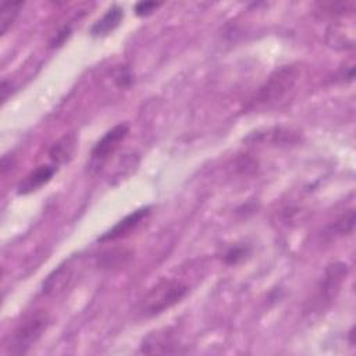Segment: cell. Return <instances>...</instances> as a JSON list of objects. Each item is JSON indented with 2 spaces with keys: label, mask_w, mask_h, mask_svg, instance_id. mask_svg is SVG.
<instances>
[{
  "label": "cell",
  "mask_w": 356,
  "mask_h": 356,
  "mask_svg": "<svg viewBox=\"0 0 356 356\" xmlns=\"http://www.w3.org/2000/svg\"><path fill=\"white\" fill-rule=\"evenodd\" d=\"M10 89H12V84L8 82V81H3V82H2V86H0V92H2V100H3V102H6L8 97H9V95L12 93Z\"/></svg>",
  "instance_id": "20"
},
{
  "label": "cell",
  "mask_w": 356,
  "mask_h": 356,
  "mask_svg": "<svg viewBox=\"0 0 356 356\" xmlns=\"http://www.w3.org/2000/svg\"><path fill=\"white\" fill-rule=\"evenodd\" d=\"M158 8H161V3L156 2H139L135 6V14L139 17H145L154 13Z\"/></svg>",
  "instance_id": "17"
},
{
  "label": "cell",
  "mask_w": 356,
  "mask_h": 356,
  "mask_svg": "<svg viewBox=\"0 0 356 356\" xmlns=\"http://www.w3.org/2000/svg\"><path fill=\"white\" fill-rule=\"evenodd\" d=\"M113 80H115V84L120 89H127V88L131 86V84L134 81V75H132L131 70L127 66H120V67H117L115 70Z\"/></svg>",
  "instance_id": "16"
},
{
  "label": "cell",
  "mask_w": 356,
  "mask_h": 356,
  "mask_svg": "<svg viewBox=\"0 0 356 356\" xmlns=\"http://www.w3.org/2000/svg\"><path fill=\"white\" fill-rule=\"evenodd\" d=\"M49 324V316L45 312H38L21 323L12 334L9 351L14 355H23L34 346L43 335Z\"/></svg>",
  "instance_id": "3"
},
{
  "label": "cell",
  "mask_w": 356,
  "mask_h": 356,
  "mask_svg": "<svg viewBox=\"0 0 356 356\" xmlns=\"http://www.w3.org/2000/svg\"><path fill=\"white\" fill-rule=\"evenodd\" d=\"M189 288L178 280H162L143 296L139 303V315L142 318H154L180 303L188 294Z\"/></svg>",
  "instance_id": "2"
},
{
  "label": "cell",
  "mask_w": 356,
  "mask_h": 356,
  "mask_svg": "<svg viewBox=\"0 0 356 356\" xmlns=\"http://www.w3.org/2000/svg\"><path fill=\"white\" fill-rule=\"evenodd\" d=\"M124 10L120 6H112L102 19H99L91 28L92 36H106L113 32L123 21Z\"/></svg>",
  "instance_id": "9"
},
{
  "label": "cell",
  "mask_w": 356,
  "mask_h": 356,
  "mask_svg": "<svg viewBox=\"0 0 356 356\" xmlns=\"http://www.w3.org/2000/svg\"><path fill=\"white\" fill-rule=\"evenodd\" d=\"M250 253V248L249 246H244V245H237L230 248L223 257V262L228 266H234L238 265L239 262L245 261Z\"/></svg>",
  "instance_id": "15"
},
{
  "label": "cell",
  "mask_w": 356,
  "mask_h": 356,
  "mask_svg": "<svg viewBox=\"0 0 356 356\" xmlns=\"http://www.w3.org/2000/svg\"><path fill=\"white\" fill-rule=\"evenodd\" d=\"M23 6L24 2H3L0 5V34L5 35L12 28Z\"/></svg>",
  "instance_id": "12"
},
{
  "label": "cell",
  "mask_w": 356,
  "mask_h": 356,
  "mask_svg": "<svg viewBox=\"0 0 356 356\" xmlns=\"http://www.w3.org/2000/svg\"><path fill=\"white\" fill-rule=\"evenodd\" d=\"M73 277L70 263L59 266L43 283V292L47 295H55L63 291Z\"/></svg>",
  "instance_id": "11"
},
{
  "label": "cell",
  "mask_w": 356,
  "mask_h": 356,
  "mask_svg": "<svg viewBox=\"0 0 356 356\" xmlns=\"http://www.w3.org/2000/svg\"><path fill=\"white\" fill-rule=\"evenodd\" d=\"M150 213V208H141L124 219H121L119 223H116L110 230H108L104 235L99 237V242H112L116 239H120L123 237H127L132 230H135L141 222Z\"/></svg>",
  "instance_id": "7"
},
{
  "label": "cell",
  "mask_w": 356,
  "mask_h": 356,
  "mask_svg": "<svg viewBox=\"0 0 356 356\" xmlns=\"http://www.w3.org/2000/svg\"><path fill=\"white\" fill-rule=\"evenodd\" d=\"M13 166H14V156H12V155H5V156L2 158V174L6 176V173H8L9 170H12Z\"/></svg>",
  "instance_id": "19"
},
{
  "label": "cell",
  "mask_w": 356,
  "mask_h": 356,
  "mask_svg": "<svg viewBox=\"0 0 356 356\" xmlns=\"http://www.w3.org/2000/svg\"><path fill=\"white\" fill-rule=\"evenodd\" d=\"M355 228V209H349L344 212L335 223L331 226V231L338 235H349Z\"/></svg>",
  "instance_id": "13"
},
{
  "label": "cell",
  "mask_w": 356,
  "mask_h": 356,
  "mask_svg": "<svg viewBox=\"0 0 356 356\" xmlns=\"http://www.w3.org/2000/svg\"><path fill=\"white\" fill-rule=\"evenodd\" d=\"M299 78V69L296 66H283L276 70L263 85L255 92L246 106L248 110L270 109L278 106L281 102L294 91Z\"/></svg>",
  "instance_id": "1"
},
{
  "label": "cell",
  "mask_w": 356,
  "mask_h": 356,
  "mask_svg": "<svg viewBox=\"0 0 356 356\" xmlns=\"http://www.w3.org/2000/svg\"><path fill=\"white\" fill-rule=\"evenodd\" d=\"M71 35V27L70 25H66V27H63L58 34H56V36L50 40V47H59V46H62L67 39H69V36Z\"/></svg>",
  "instance_id": "18"
},
{
  "label": "cell",
  "mask_w": 356,
  "mask_h": 356,
  "mask_svg": "<svg viewBox=\"0 0 356 356\" xmlns=\"http://www.w3.org/2000/svg\"><path fill=\"white\" fill-rule=\"evenodd\" d=\"M130 132V127L127 124H117L112 130H109L104 137H102L93 149L91 150V169L99 170L120 146V143L127 138Z\"/></svg>",
  "instance_id": "5"
},
{
  "label": "cell",
  "mask_w": 356,
  "mask_h": 356,
  "mask_svg": "<svg viewBox=\"0 0 356 356\" xmlns=\"http://www.w3.org/2000/svg\"><path fill=\"white\" fill-rule=\"evenodd\" d=\"M77 145V138L73 134L64 135L58 142H55L49 150V158L52 159L54 165L59 166L71 159V155L74 154V149Z\"/></svg>",
  "instance_id": "10"
},
{
  "label": "cell",
  "mask_w": 356,
  "mask_h": 356,
  "mask_svg": "<svg viewBox=\"0 0 356 356\" xmlns=\"http://www.w3.org/2000/svg\"><path fill=\"white\" fill-rule=\"evenodd\" d=\"M346 274H348V266L341 262L331 263L326 269L324 277L322 278L318 287L315 300L312 303V309L322 312L327 307H330L331 302L337 298Z\"/></svg>",
  "instance_id": "4"
},
{
  "label": "cell",
  "mask_w": 356,
  "mask_h": 356,
  "mask_svg": "<svg viewBox=\"0 0 356 356\" xmlns=\"http://www.w3.org/2000/svg\"><path fill=\"white\" fill-rule=\"evenodd\" d=\"M141 352L147 355H171L181 353L180 345L171 329H163L150 333L141 345Z\"/></svg>",
  "instance_id": "6"
},
{
  "label": "cell",
  "mask_w": 356,
  "mask_h": 356,
  "mask_svg": "<svg viewBox=\"0 0 356 356\" xmlns=\"http://www.w3.org/2000/svg\"><path fill=\"white\" fill-rule=\"evenodd\" d=\"M58 171L56 165H42L32 170L17 187L19 195H28L34 191H38L45 184H47Z\"/></svg>",
  "instance_id": "8"
},
{
  "label": "cell",
  "mask_w": 356,
  "mask_h": 356,
  "mask_svg": "<svg viewBox=\"0 0 356 356\" xmlns=\"http://www.w3.org/2000/svg\"><path fill=\"white\" fill-rule=\"evenodd\" d=\"M319 10L330 14V16H345L352 14L355 12L356 5L353 2H327V3H319Z\"/></svg>",
  "instance_id": "14"
}]
</instances>
